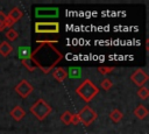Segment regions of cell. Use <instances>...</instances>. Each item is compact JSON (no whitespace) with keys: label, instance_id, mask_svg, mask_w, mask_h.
<instances>
[{"label":"cell","instance_id":"obj_7","mask_svg":"<svg viewBox=\"0 0 149 134\" xmlns=\"http://www.w3.org/2000/svg\"><path fill=\"white\" fill-rule=\"evenodd\" d=\"M148 79H149V76L143 69H136L130 76V80L139 87L144 86V84L148 82Z\"/></svg>","mask_w":149,"mask_h":134},{"label":"cell","instance_id":"obj_16","mask_svg":"<svg viewBox=\"0 0 149 134\" xmlns=\"http://www.w3.org/2000/svg\"><path fill=\"white\" fill-rule=\"evenodd\" d=\"M71 118H72V113L70 111H65L61 114V121L65 125V126H69L71 125Z\"/></svg>","mask_w":149,"mask_h":134},{"label":"cell","instance_id":"obj_8","mask_svg":"<svg viewBox=\"0 0 149 134\" xmlns=\"http://www.w3.org/2000/svg\"><path fill=\"white\" fill-rule=\"evenodd\" d=\"M31 48L29 45H21L17 48L16 50V56L19 59L23 61V59H30L31 58Z\"/></svg>","mask_w":149,"mask_h":134},{"label":"cell","instance_id":"obj_2","mask_svg":"<svg viewBox=\"0 0 149 134\" xmlns=\"http://www.w3.org/2000/svg\"><path fill=\"white\" fill-rule=\"evenodd\" d=\"M52 108L51 106L44 100V99H37L30 107V112L31 114L40 121L44 120L50 113H51Z\"/></svg>","mask_w":149,"mask_h":134},{"label":"cell","instance_id":"obj_17","mask_svg":"<svg viewBox=\"0 0 149 134\" xmlns=\"http://www.w3.org/2000/svg\"><path fill=\"white\" fill-rule=\"evenodd\" d=\"M137 97L140 98V99H143V100H146L148 97H149V90H148V87L147 86H141L139 90H137Z\"/></svg>","mask_w":149,"mask_h":134},{"label":"cell","instance_id":"obj_25","mask_svg":"<svg viewBox=\"0 0 149 134\" xmlns=\"http://www.w3.org/2000/svg\"><path fill=\"white\" fill-rule=\"evenodd\" d=\"M146 49H147V52L149 51V40L147 38V41H146Z\"/></svg>","mask_w":149,"mask_h":134},{"label":"cell","instance_id":"obj_14","mask_svg":"<svg viewBox=\"0 0 149 134\" xmlns=\"http://www.w3.org/2000/svg\"><path fill=\"white\" fill-rule=\"evenodd\" d=\"M134 115L140 119V120H143L147 115H148V108L144 106V105H139L135 110H134Z\"/></svg>","mask_w":149,"mask_h":134},{"label":"cell","instance_id":"obj_24","mask_svg":"<svg viewBox=\"0 0 149 134\" xmlns=\"http://www.w3.org/2000/svg\"><path fill=\"white\" fill-rule=\"evenodd\" d=\"M38 44H55V43H58V41H37Z\"/></svg>","mask_w":149,"mask_h":134},{"label":"cell","instance_id":"obj_3","mask_svg":"<svg viewBox=\"0 0 149 134\" xmlns=\"http://www.w3.org/2000/svg\"><path fill=\"white\" fill-rule=\"evenodd\" d=\"M59 23L54 22H36L35 23V33L37 34H58L59 33Z\"/></svg>","mask_w":149,"mask_h":134},{"label":"cell","instance_id":"obj_26","mask_svg":"<svg viewBox=\"0 0 149 134\" xmlns=\"http://www.w3.org/2000/svg\"><path fill=\"white\" fill-rule=\"evenodd\" d=\"M5 29V26H3V22L0 20V31H2Z\"/></svg>","mask_w":149,"mask_h":134},{"label":"cell","instance_id":"obj_21","mask_svg":"<svg viewBox=\"0 0 149 134\" xmlns=\"http://www.w3.org/2000/svg\"><path fill=\"white\" fill-rule=\"evenodd\" d=\"M114 70V66H99L98 68V71L102 75H107L109 72H112Z\"/></svg>","mask_w":149,"mask_h":134},{"label":"cell","instance_id":"obj_1","mask_svg":"<svg viewBox=\"0 0 149 134\" xmlns=\"http://www.w3.org/2000/svg\"><path fill=\"white\" fill-rule=\"evenodd\" d=\"M76 93L86 103L91 101L98 93H99V89L90 80V79H85L81 84H79L76 89Z\"/></svg>","mask_w":149,"mask_h":134},{"label":"cell","instance_id":"obj_10","mask_svg":"<svg viewBox=\"0 0 149 134\" xmlns=\"http://www.w3.org/2000/svg\"><path fill=\"white\" fill-rule=\"evenodd\" d=\"M26 115V111L21 107V106H14L10 111V117L15 120V121H21Z\"/></svg>","mask_w":149,"mask_h":134},{"label":"cell","instance_id":"obj_23","mask_svg":"<svg viewBox=\"0 0 149 134\" xmlns=\"http://www.w3.org/2000/svg\"><path fill=\"white\" fill-rule=\"evenodd\" d=\"M3 24H5V28H8V29H9V28H12V26L14 24V22L7 16L6 20H5V22H3Z\"/></svg>","mask_w":149,"mask_h":134},{"label":"cell","instance_id":"obj_19","mask_svg":"<svg viewBox=\"0 0 149 134\" xmlns=\"http://www.w3.org/2000/svg\"><path fill=\"white\" fill-rule=\"evenodd\" d=\"M100 86H101L102 90L108 91L109 89H112V86H113V82H112L109 78H105V79H102V80L100 82Z\"/></svg>","mask_w":149,"mask_h":134},{"label":"cell","instance_id":"obj_18","mask_svg":"<svg viewBox=\"0 0 149 134\" xmlns=\"http://www.w3.org/2000/svg\"><path fill=\"white\" fill-rule=\"evenodd\" d=\"M6 38L7 40H9L10 42H13V41H15L17 37H19V34H17V31L15 30V29H13V28H9L7 31H6Z\"/></svg>","mask_w":149,"mask_h":134},{"label":"cell","instance_id":"obj_22","mask_svg":"<svg viewBox=\"0 0 149 134\" xmlns=\"http://www.w3.org/2000/svg\"><path fill=\"white\" fill-rule=\"evenodd\" d=\"M71 124H72V125H78V124H80V120H79L78 113L72 114V118H71Z\"/></svg>","mask_w":149,"mask_h":134},{"label":"cell","instance_id":"obj_5","mask_svg":"<svg viewBox=\"0 0 149 134\" xmlns=\"http://www.w3.org/2000/svg\"><path fill=\"white\" fill-rule=\"evenodd\" d=\"M35 16L37 19H55L59 15V8L58 7H36L35 8Z\"/></svg>","mask_w":149,"mask_h":134},{"label":"cell","instance_id":"obj_6","mask_svg":"<svg viewBox=\"0 0 149 134\" xmlns=\"http://www.w3.org/2000/svg\"><path fill=\"white\" fill-rule=\"evenodd\" d=\"M14 91H15L21 98H27V97L34 91V87H33V85H31L27 79H22L19 84L15 85Z\"/></svg>","mask_w":149,"mask_h":134},{"label":"cell","instance_id":"obj_11","mask_svg":"<svg viewBox=\"0 0 149 134\" xmlns=\"http://www.w3.org/2000/svg\"><path fill=\"white\" fill-rule=\"evenodd\" d=\"M13 50H14V48L9 42L3 41L0 43V55L2 57H8L13 52Z\"/></svg>","mask_w":149,"mask_h":134},{"label":"cell","instance_id":"obj_4","mask_svg":"<svg viewBox=\"0 0 149 134\" xmlns=\"http://www.w3.org/2000/svg\"><path fill=\"white\" fill-rule=\"evenodd\" d=\"M78 117H79L80 124H83L85 127H87V126H90L93 121L97 120L98 113H97L93 108H91L90 106H84V107L80 110V112L78 113Z\"/></svg>","mask_w":149,"mask_h":134},{"label":"cell","instance_id":"obj_15","mask_svg":"<svg viewBox=\"0 0 149 134\" xmlns=\"http://www.w3.org/2000/svg\"><path fill=\"white\" fill-rule=\"evenodd\" d=\"M109 119L114 122V124H118V122H120L121 120H122V118H123V114H122V112L120 111V110H118V108H114V110H112L111 112H109Z\"/></svg>","mask_w":149,"mask_h":134},{"label":"cell","instance_id":"obj_13","mask_svg":"<svg viewBox=\"0 0 149 134\" xmlns=\"http://www.w3.org/2000/svg\"><path fill=\"white\" fill-rule=\"evenodd\" d=\"M14 23L15 22H17L19 20H21L22 19V16H23V12L20 9V8H17V7H14L10 12H9V14L7 15Z\"/></svg>","mask_w":149,"mask_h":134},{"label":"cell","instance_id":"obj_9","mask_svg":"<svg viewBox=\"0 0 149 134\" xmlns=\"http://www.w3.org/2000/svg\"><path fill=\"white\" fill-rule=\"evenodd\" d=\"M52 77H54V79H56L57 82L62 83V82H64V80L68 78V72H66V70H65L64 68L58 66V68L54 69V71H52Z\"/></svg>","mask_w":149,"mask_h":134},{"label":"cell","instance_id":"obj_12","mask_svg":"<svg viewBox=\"0 0 149 134\" xmlns=\"http://www.w3.org/2000/svg\"><path fill=\"white\" fill-rule=\"evenodd\" d=\"M68 78L71 79H79L81 77V68L80 66H70L68 70Z\"/></svg>","mask_w":149,"mask_h":134},{"label":"cell","instance_id":"obj_20","mask_svg":"<svg viewBox=\"0 0 149 134\" xmlns=\"http://www.w3.org/2000/svg\"><path fill=\"white\" fill-rule=\"evenodd\" d=\"M22 62V64L24 65V68L26 69H28V71H34L35 70V65H34V63L31 62V59H23V61H21Z\"/></svg>","mask_w":149,"mask_h":134}]
</instances>
